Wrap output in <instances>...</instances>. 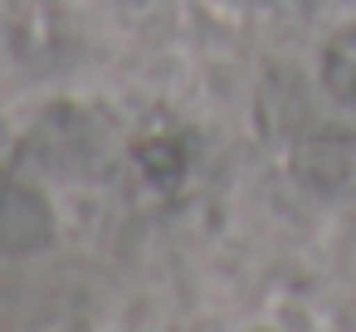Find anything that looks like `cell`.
<instances>
[{"mask_svg": "<svg viewBox=\"0 0 356 332\" xmlns=\"http://www.w3.org/2000/svg\"><path fill=\"white\" fill-rule=\"evenodd\" d=\"M54 239V210L30 181H0V254L25 259Z\"/></svg>", "mask_w": 356, "mask_h": 332, "instance_id": "7a4b0ae2", "label": "cell"}, {"mask_svg": "<svg viewBox=\"0 0 356 332\" xmlns=\"http://www.w3.org/2000/svg\"><path fill=\"white\" fill-rule=\"evenodd\" d=\"M322 88L332 103L356 108V25H341L322 49Z\"/></svg>", "mask_w": 356, "mask_h": 332, "instance_id": "277c9868", "label": "cell"}, {"mask_svg": "<svg viewBox=\"0 0 356 332\" xmlns=\"http://www.w3.org/2000/svg\"><path fill=\"white\" fill-rule=\"evenodd\" d=\"M298 186L317 196H356V132L351 127H312L293 142L288 157Z\"/></svg>", "mask_w": 356, "mask_h": 332, "instance_id": "6da1fadb", "label": "cell"}, {"mask_svg": "<svg viewBox=\"0 0 356 332\" xmlns=\"http://www.w3.org/2000/svg\"><path fill=\"white\" fill-rule=\"evenodd\" d=\"M132 166H137L142 186H152L156 196H176L181 181H186V152H181V142H171V137H147V142H137Z\"/></svg>", "mask_w": 356, "mask_h": 332, "instance_id": "3957f363", "label": "cell"}]
</instances>
